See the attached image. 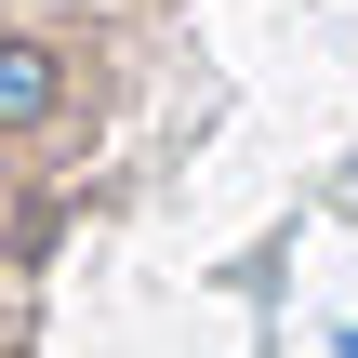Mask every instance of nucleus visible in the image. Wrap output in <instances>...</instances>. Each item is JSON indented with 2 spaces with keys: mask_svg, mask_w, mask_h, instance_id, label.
I'll use <instances>...</instances> for the list:
<instances>
[{
  "mask_svg": "<svg viewBox=\"0 0 358 358\" xmlns=\"http://www.w3.org/2000/svg\"><path fill=\"white\" fill-rule=\"evenodd\" d=\"M66 106V53L53 40H0V133H40Z\"/></svg>",
  "mask_w": 358,
  "mask_h": 358,
  "instance_id": "obj_1",
  "label": "nucleus"
}]
</instances>
